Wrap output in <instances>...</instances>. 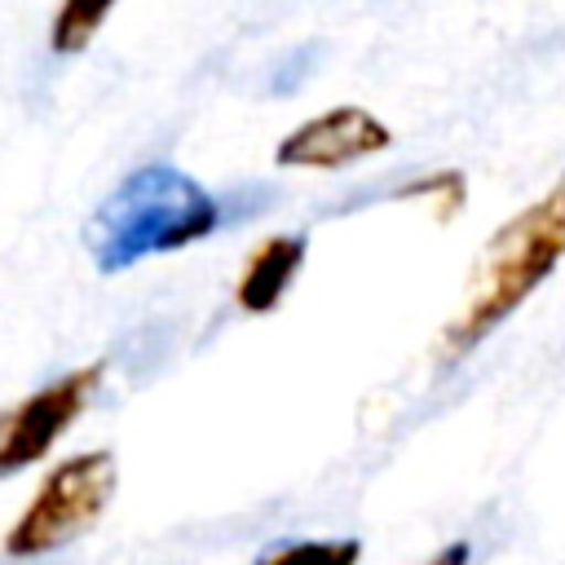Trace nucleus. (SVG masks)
Returning <instances> with one entry per match:
<instances>
[{
    "mask_svg": "<svg viewBox=\"0 0 565 565\" xmlns=\"http://www.w3.org/2000/svg\"><path fill=\"white\" fill-rule=\"evenodd\" d=\"M561 260H565V172L534 203L508 216L477 252L472 282L437 340L441 366H455L494 327H503L556 274Z\"/></svg>",
    "mask_w": 565,
    "mask_h": 565,
    "instance_id": "1",
    "label": "nucleus"
},
{
    "mask_svg": "<svg viewBox=\"0 0 565 565\" xmlns=\"http://www.w3.org/2000/svg\"><path fill=\"white\" fill-rule=\"evenodd\" d=\"M221 230V203L185 168L150 159L119 177V185L88 212L84 252L102 274H124L150 256L185 252Z\"/></svg>",
    "mask_w": 565,
    "mask_h": 565,
    "instance_id": "2",
    "label": "nucleus"
},
{
    "mask_svg": "<svg viewBox=\"0 0 565 565\" xmlns=\"http://www.w3.org/2000/svg\"><path fill=\"white\" fill-rule=\"evenodd\" d=\"M115 490H119L115 450H79L62 459L26 499V508L13 516V525L0 539V552L9 561H40L71 547L106 516Z\"/></svg>",
    "mask_w": 565,
    "mask_h": 565,
    "instance_id": "3",
    "label": "nucleus"
},
{
    "mask_svg": "<svg viewBox=\"0 0 565 565\" xmlns=\"http://www.w3.org/2000/svg\"><path fill=\"white\" fill-rule=\"evenodd\" d=\"M102 375H106V362H88V366L62 371L57 380L4 406L0 411V477H13L40 463L53 450V441L88 411L93 393L102 388Z\"/></svg>",
    "mask_w": 565,
    "mask_h": 565,
    "instance_id": "4",
    "label": "nucleus"
},
{
    "mask_svg": "<svg viewBox=\"0 0 565 565\" xmlns=\"http://www.w3.org/2000/svg\"><path fill=\"white\" fill-rule=\"evenodd\" d=\"M393 150V128L366 110V106H331L322 115L300 119L287 137H278L274 146V163L278 168H309V172H335V168H353L362 159H375Z\"/></svg>",
    "mask_w": 565,
    "mask_h": 565,
    "instance_id": "5",
    "label": "nucleus"
},
{
    "mask_svg": "<svg viewBox=\"0 0 565 565\" xmlns=\"http://www.w3.org/2000/svg\"><path fill=\"white\" fill-rule=\"evenodd\" d=\"M305 256H309V234L300 230H287V234H265L247 256H243V269H238V282H234V300L243 313H274L282 305V296L291 291V282L300 278L305 269Z\"/></svg>",
    "mask_w": 565,
    "mask_h": 565,
    "instance_id": "6",
    "label": "nucleus"
},
{
    "mask_svg": "<svg viewBox=\"0 0 565 565\" xmlns=\"http://www.w3.org/2000/svg\"><path fill=\"white\" fill-rule=\"evenodd\" d=\"M119 0H62L49 18V49L57 57H75L93 44V35L102 31V22L110 18Z\"/></svg>",
    "mask_w": 565,
    "mask_h": 565,
    "instance_id": "7",
    "label": "nucleus"
},
{
    "mask_svg": "<svg viewBox=\"0 0 565 565\" xmlns=\"http://www.w3.org/2000/svg\"><path fill=\"white\" fill-rule=\"evenodd\" d=\"M362 539H278L256 552L252 565H358Z\"/></svg>",
    "mask_w": 565,
    "mask_h": 565,
    "instance_id": "8",
    "label": "nucleus"
},
{
    "mask_svg": "<svg viewBox=\"0 0 565 565\" xmlns=\"http://www.w3.org/2000/svg\"><path fill=\"white\" fill-rule=\"evenodd\" d=\"M397 199H428V203H433V216H437V221H450V216H459L463 203H468V177H463L459 168H441V172H428V177L402 185Z\"/></svg>",
    "mask_w": 565,
    "mask_h": 565,
    "instance_id": "9",
    "label": "nucleus"
},
{
    "mask_svg": "<svg viewBox=\"0 0 565 565\" xmlns=\"http://www.w3.org/2000/svg\"><path fill=\"white\" fill-rule=\"evenodd\" d=\"M424 565H472V543H468V539H455V543H446L441 552H433Z\"/></svg>",
    "mask_w": 565,
    "mask_h": 565,
    "instance_id": "10",
    "label": "nucleus"
}]
</instances>
